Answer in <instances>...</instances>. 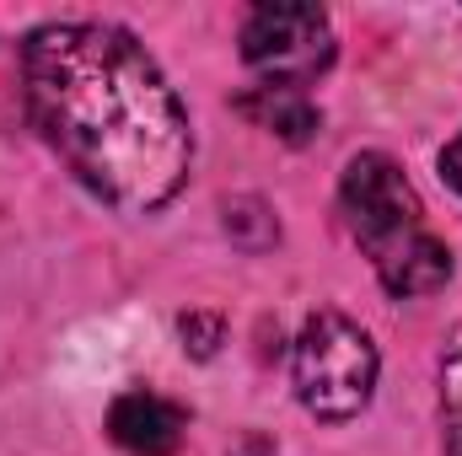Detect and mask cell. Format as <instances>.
<instances>
[{"label": "cell", "instance_id": "6da1fadb", "mask_svg": "<svg viewBox=\"0 0 462 456\" xmlns=\"http://www.w3.org/2000/svg\"><path fill=\"white\" fill-rule=\"evenodd\" d=\"M22 97L76 183L124 215H151L189 183V108L129 27H32L22 38Z\"/></svg>", "mask_w": 462, "mask_h": 456}, {"label": "cell", "instance_id": "3957f363", "mask_svg": "<svg viewBox=\"0 0 462 456\" xmlns=\"http://www.w3.org/2000/svg\"><path fill=\"white\" fill-rule=\"evenodd\" d=\"M376 370H382V354L371 333L323 306L301 323L296 333V354H291V376H296V397L312 419L323 424H349L371 408V392H376Z\"/></svg>", "mask_w": 462, "mask_h": 456}, {"label": "cell", "instance_id": "52a82bcc", "mask_svg": "<svg viewBox=\"0 0 462 456\" xmlns=\"http://www.w3.org/2000/svg\"><path fill=\"white\" fill-rule=\"evenodd\" d=\"M441 441L447 456H462V328L441 349Z\"/></svg>", "mask_w": 462, "mask_h": 456}, {"label": "cell", "instance_id": "277c9868", "mask_svg": "<svg viewBox=\"0 0 462 456\" xmlns=\"http://www.w3.org/2000/svg\"><path fill=\"white\" fill-rule=\"evenodd\" d=\"M334 22L323 5H296V0H269L253 5L242 22V59L258 76V87H296L307 92L328 65H334Z\"/></svg>", "mask_w": 462, "mask_h": 456}, {"label": "cell", "instance_id": "7a4b0ae2", "mask_svg": "<svg viewBox=\"0 0 462 456\" xmlns=\"http://www.w3.org/2000/svg\"><path fill=\"white\" fill-rule=\"evenodd\" d=\"M339 210L387 296L414 301L452 279V252L430 231L414 183L403 178V167L393 156H382V150L349 156L345 178H339Z\"/></svg>", "mask_w": 462, "mask_h": 456}, {"label": "cell", "instance_id": "ba28073f", "mask_svg": "<svg viewBox=\"0 0 462 456\" xmlns=\"http://www.w3.org/2000/svg\"><path fill=\"white\" fill-rule=\"evenodd\" d=\"M183 339H199V343H194V354H210L216 339H221V323H216V317H205V312H194V317H183Z\"/></svg>", "mask_w": 462, "mask_h": 456}, {"label": "cell", "instance_id": "5b68a950", "mask_svg": "<svg viewBox=\"0 0 462 456\" xmlns=\"http://www.w3.org/2000/svg\"><path fill=\"white\" fill-rule=\"evenodd\" d=\"M183 430H189V414L151 387L118 392L114 408H108V435L129 456H172L183 446Z\"/></svg>", "mask_w": 462, "mask_h": 456}, {"label": "cell", "instance_id": "9c48e42d", "mask_svg": "<svg viewBox=\"0 0 462 456\" xmlns=\"http://www.w3.org/2000/svg\"><path fill=\"white\" fill-rule=\"evenodd\" d=\"M441 178H447V183L462 194V134L447 145V150H441Z\"/></svg>", "mask_w": 462, "mask_h": 456}, {"label": "cell", "instance_id": "8992f818", "mask_svg": "<svg viewBox=\"0 0 462 456\" xmlns=\"http://www.w3.org/2000/svg\"><path fill=\"white\" fill-rule=\"evenodd\" d=\"M236 114L253 118V123L269 129V134H280V140H291V145H307V140L323 129V114H318L312 97L296 92V87H253V92L236 97Z\"/></svg>", "mask_w": 462, "mask_h": 456}]
</instances>
